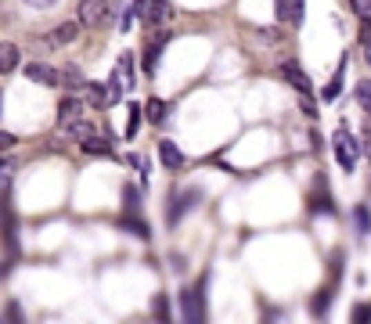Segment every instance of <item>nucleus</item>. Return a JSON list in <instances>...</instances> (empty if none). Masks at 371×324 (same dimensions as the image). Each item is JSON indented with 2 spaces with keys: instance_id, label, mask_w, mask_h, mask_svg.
I'll list each match as a JSON object with an SVG mask.
<instances>
[{
  "instance_id": "27",
  "label": "nucleus",
  "mask_w": 371,
  "mask_h": 324,
  "mask_svg": "<svg viewBox=\"0 0 371 324\" xmlns=\"http://www.w3.org/2000/svg\"><path fill=\"white\" fill-rule=\"evenodd\" d=\"M328 299H332V292H321V296L314 299V317H325L328 314Z\"/></svg>"
},
{
  "instance_id": "10",
  "label": "nucleus",
  "mask_w": 371,
  "mask_h": 324,
  "mask_svg": "<svg viewBox=\"0 0 371 324\" xmlns=\"http://www.w3.org/2000/svg\"><path fill=\"white\" fill-rule=\"evenodd\" d=\"M159 159H163V166H170V170H181L184 166V152L181 148H177V144L173 141H163V144H159Z\"/></svg>"
},
{
  "instance_id": "25",
  "label": "nucleus",
  "mask_w": 371,
  "mask_h": 324,
  "mask_svg": "<svg viewBox=\"0 0 371 324\" xmlns=\"http://www.w3.org/2000/svg\"><path fill=\"white\" fill-rule=\"evenodd\" d=\"M141 126V105H130V119H126V137H134Z\"/></svg>"
},
{
  "instance_id": "22",
  "label": "nucleus",
  "mask_w": 371,
  "mask_h": 324,
  "mask_svg": "<svg viewBox=\"0 0 371 324\" xmlns=\"http://www.w3.org/2000/svg\"><path fill=\"white\" fill-rule=\"evenodd\" d=\"M357 105L371 116V79H364V83H357Z\"/></svg>"
},
{
  "instance_id": "9",
  "label": "nucleus",
  "mask_w": 371,
  "mask_h": 324,
  "mask_svg": "<svg viewBox=\"0 0 371 324\" xmlns=\"http://www.w3.org/2000/svg\"><path fill=\"white\" fill-rule=\"evenodd\" d=\"M281 76H285V79H288V83H292L299 94H310V79H306V72L299 69L296 61H285V65H281Z\"/></svg>"
},
{
  "instance_id": "18",
  "label": "nucleus",
  "mask_w": 371,
  "mask_h": 324,
  "mask_svg": "<svg viewBox=\"0 0 371 324\" xmlns=\"http://www.w3.org/2000/svg\"><path fill=\"white\" fill-rule=\"evenodd\" d=\"M343 76H346V58L339 61V72H335V79L325 87V101H335V97H339V90H343Z\"/></svg>"
},
{
  "instance_id": "32",
  "label": "nucleus",
  "mask_w": 371,
  "mask_h": 324,
  "mask_svg": "<svg viewBox=\"0 0 371 324\" xmlns=\"http://www.w3.org/2000/svg\"><path fill=\"white\" fill-rule=\"evenodd\" d=\"M0 170H4V159H0Z\"/></svg>"
},
{
  "instance_id": "16",
  "label": "nucleus",
  "mask_w": 371,
  "mask_h": 324,
  "mask_svg": "<svg viewBox=\"0 0 371 324\" xmlns=\"http://www.w3.org/2000/svg\"><path fill=\"white\" fill-rule=\"evenodd\" d=\"M61 130H66V134H69L72 141H87L90 134H98V130H94L90 123H83V119H76V123H69V126H61Z\"/></svg>"
},
{
  "instance_id": "19",
  "label": "nucleus",
  "mask_w": 371,
  "mask_h": 324,
  "mask_svg": "<svg viewBox=\"0 0 371 324\" xmlns=\"http://www.w3.org/2000/svg\"><path fill=\"white\" fill-rule=\"evenodd\" d=\"M79 144H83V152H87V155H108V152H112V148H108V141L94 137V134H90L87 141H79Z\"/></svg>"
},
{
  "instance_id": "2",
  "label": "nucleus",
  "mask_w": 371,
  "mask_h": 324,
  "mask_svg": "<svg viewBox=\"0 0 371 324\" xmlns=\"http://www.w3.org/2000/svg\"><path fill=\"white\" fill-rule=\"evenodd\" d=\"M76 19H79V26H87V29H101L112 19V8H108V0H79Z\"/></svg>"
},
{
  "instance_id": "7",
  "label": "nucleus",
  "mask_w": 371,
  "mask_h": 324,
  "mask_svg": "<svg viewBox=\"0 0 371 324\" xmlns=\"http://www.w3.org/2000/svg\"><path fill=\"white\" fill-rule=\"evenodd\" d=\"M76 119H83V101H79V97H61V105H58V126H69Z\"/></svg>"
},
{
  "instance_id": "6",
  "label": "nucleus",
  "mask_w": 371,
  "mask_h": 324,
  "mask_svg": "<svg viewBox=\"0 0 371 324\" xmlns=\"http://www.w3.org/2000/svg\"><path fill=\"white\" fill-rule=\"evenodd\" d=\"M141 14H144V22H148V26H166L173 19V4H170V0H148V4L141 8Z\"/></svg>"
},
{
  "instance_id": "21",
  "label": "nucleus",
  "mask_w": 371,
  "mask_h": 324,
  "mask_svg": "<svg viewBox=\"0 0 371 324\" xmlns=\"http://www.w3.org/2000/svg\"><path fill=\"white\" fill-rule=\"evenodd\" d=\"M119 223L126 227V231H134V234H141V238H152V231H148V227H144V223H141V220H137L134 213H126V216H123Z\"/></svg>"
},
{
  "instance_id": "5",
  "label": "nucleus",
  "mask_w": 371,
  "mask_h": 324,
  "mask_svg": "<svg viewBox=\"0 0 371 324\" xmlns=\"http://www.w3.org/2000/svg\"><path fill=\"white\" fill-rule=\"evenodd\" d=\"M26 79H29V83H40V87H58L61 72L51 69V65H43V61H29L26 65Z\"/></svg>"
},
{
  "instance_id": "1",
  "label": "nucleus",
  "mask_w": 371,
  "mask_h": 324,
  "mask_svg": "<svg viewBox=\"0 0 371 324\" xmlns=\"http://www.w3.org/2000/svg\"><path fill=\"white\" fill-rule=\"evenodd\" d=\"M0 238L11 256H19V223H14V213H11V194L8 188L0 191Z\"/></svg>"
},
{
  "instance_id": "26",
  "label": "nucleus",
  "mask_w": 371,
  "mask_h": 324,
  "mask_svg": "<svg viewBox=\"0 0 371 324\" xmlns=\"http://www.w3.org/2000/svg\"><path fill=\"white\" fill-rule=\"evenodd\" d=\"M155 317H159V321H170V299L163 296V292L155 296Z\"/></svg>"
},
{
  "instance_id": "20",
  "label": "nucleus",
  "mask_w": 371,
  "mask_h": 324,
  "mask_svg": "<svg viewBox=\"0 0 371 324\" xmlns=\"http://www.w3.org/2000/svg\"><path fill=\"white\" fill-rule=\"evenodd\" d=\"M288 22H292L296 29L306 22V0H292V4H288Z\"/></svg>"
},
{
  "instance_id": "24",
  "label": "nucleus",
  "mask_w": 371,
  "mask_h": 324,
  "mask_svg": "<svg viewBox=\"0 0 371 324\" xmlns=\"http://www.w3.org/2000/svg\"><path fill=\"white\" fill-rule=\"evenodd\" d=\"M144 112H148V123H163V116H166V105L159 101V97H152V101H148V108H144Z\"/></svg>"
},
{
  "instance_id": "3",
  "label": "nucleus",
  "mask_w": 371,
  "mask_h": 324,
  "mask_svg": "<svg viewBox=\"0 0 371 324\" xmlns=\"http://www.w3.org/2000/svg\"><path fill=\"white\" fill-rule=\"evenodd\" d=\"M205 285H209V281H202L199 292H195V288H184V292H181V306H184L181 314H184V321H191V324L205 321V306H202V303H205Z\"/></svg>"
},
{
  "instance_id": "11",
  "label": "nucleus",
  "mask_w": 371,
  "mask_h": 324,
  "mask_svg": "<svg viewBox=\"0 0 371 324\" xmlns=\"http://www.w3.org/2000/svg\"><path fill=\"white\" fill-rule=\"evenodd\" d=\"M76 29H79L76 22H61V26H58L54 32H47V40H43V43H47V47H61V43H72V40H76Z\"/></svg>"
},
{
  "instance_id": "12",
  "label": "nucleus",
  "mask_w": 371,
  "mask_h": 324,
  "mask_svg": "<svg viewBox=\"0 0 371 324\" xmlns=\"http://www.w3.org/2000/svg\"><path fill=\"white\" fill-rule=\"evenodd\" d=\"M166 40H170V32L163 29V32H159V37L148 43V51H144V72H152V69H155V61H159V54H163Z\"/></svg>"
},
{
  "instance_id": "29",
  "label": "nucleus",
  "mask_w": 371,
  "mask_h": 324,
  "mask_svg": "<svg viewBox=\"0 0 371 324\" xmlns=\"http://www.w3.org/2000/svg\"><path fill=\"white\" fill-rule=\"evenodd\" d=\"M350 4H353L357 14H371V0H350Z\"/></svg>"
},
{
  "instance_id": "4",
  "label": "nucleus",
  "mask_w": 371,
  "mask_h": 324,
  "mask_svg": "<svg viewBox=\"0 0 371 324\" xmlns=\"http://www.w3.org/2000/svg\"><path fill=\"white\" fill-rule=\"evenodd\" d=\"M335 159H339V166H343L346 173L357 170V159H361V148H357V141H353L346 134V126L335 134Z\"/></svg>"
},
{
  "instance_id": "17",
  "label": "nucleus",
  "mask_w": 371,
  "mask_h": 324,
  "mask_svg": "<svg viewBox=\"0 0 371 324\" xmlns=\"http://www.w3.org/2000/svg\"><path fill=\"white\" fill-rule=\"evenodd\" d=\"M123 90H126V79H119V69H116V72H112V79H108V105H112V108L119 105Z\"/></svg>"
},
{
  "instance_id": "15",
  "label": "nucleus",
  "mask_w": 371,
  "mask_h": 324,
  "mask_svg": "<svg viewBox=\"0 0 371 324\" xmlns=\"http://www.w3.org/2000/svg\"><path fill=\"white\" fill-rule=\"evenodd\" d=\"M61 72V83H66L69 90H83L87 87V79H83V72L76 69V65H66V69H58Z\"/></svg>"
},
{
  "instance_id": "28",
  "label": "nucleus",
  "mask_w": 371,
  "mask_h": 324,
  "mask_svg": "<svg viewBox=\"0 0 371 324\" xmlns=\"http://www.w3.org/2000/svg\"><path fill=\"white\" fill-rule=\"evenodd\" d=\"M11 148H14V134H4V130H0V155L11 152Z\"/></svg>"
},
{
  "instance_id": "30",
  "label": "nucleus",
  "mask_w": 371,
  "mask_h": 324,
  "mask_svg": "<svg viewBox=\"0 0 371 324\" xmlns=\"http://www.w3.org/2000/svg\"><path fill=\"white\" fill-rule=\"evenodd\" d=\"M26 4H29V8H37V11H43V8H54L58 0H26Z\"/></svg>"
},
{
  "instance_id": "33",
  "label": "nucleus",
  "mask_w": 371,
  "mask_h": 324,
  "mask_svg": "<svg viewBox=\"0 0 371 324\" xmlns=\"http://www.w3.org/2000/svg\"><path fill=\"white\" fill-rule=\"evenodd\" d=\"M0 101H4V90H0Z\"/></svg>"
},
{
  "instance_id": "14",
  "label": "nucleus",
  "mask_w": 371,
  "mask_h": 324,
  "mask_svg": "<svg viewBox=\"0 0 371 324\" xmlns=\"http://www.w3.org/2000/svg\"><path fill=\"white\" fill-rule=\"evenodd\" d=\"M19 69V47L14 43H0V72H14Z\"/></svg>"
},
{
  "instance_id": "23",
  "label": "nucleus",
  "mask_w": 371,
  "mask_h": 324,
  "mask_svg": "<svg viewBox=\"0 0 371 324\" xmlns=\"http://www.w3.org/2000/svg\"><path fill=\"white\" fill-rule=\"evenodd\" d=\"M353 220H357V231H361V234L371 231V213H368V205H357V209H353Z\"/></svg>"
},
{
  "instance_id": "13",
  "label": "nucleus",
  "mask_w": 371,
  "mask_h": 324,
  "mask_svg": "<svg viewBox=\"0 0 371 324\" xmlns=\"http://www.w3.org/2000/svg\"><path fill=\"white\" fill-rule=\"evenodd\" d=\"M83 94H87V105H90V108H112V105H108V87H101V83H87Z\"/></svg>"
},
{
  "instance_id": "31",
  "label": "nucleus",
  "mask_w": 371,
  "mask_h": 324,
  "mask_svg": "<svg viewBox=\"0 0 371 324\" xmlns=\"http://www.w3.org/2000/svg\"><path fill=\"white\" fill-rule=\"evenodd\" d=\"M288 4H292V0H278V19L281 22H288Z\"/></svg>"
},
{
  "instance_id": "8",
  "label": "nucleus",
  "mask_w": 371,
  "mask_h": 324,
  "mask_svg": "<svg viewBox=\"0 0 371 324\" xmlns=\"http://www.w3.org/2000/svg\"><path fill=\"white\" fill-rule=\"evenodd\" d=\"M195 202H199V194L191 191V188L181 194V199H170V227H177V223H181V216H184V213H188V209L195 205Z\"/></svg>"
}]
</instances>
